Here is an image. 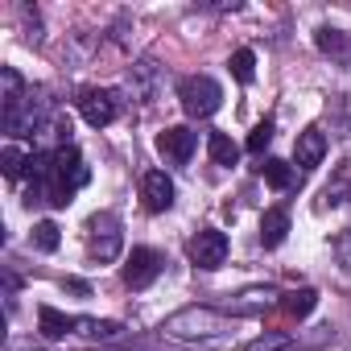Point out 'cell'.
Wrapping results in <instances>:
<instances>
[{
	"mask_svg": "<svg viewBox=\"0 0 351 351\" xmlns=\"http://www.w3.org/2000/svg\"><path fill=\"white\" fill-rule=\"evenodd\" d=\"M232 326H236V322H232L228 314L211 310V306H186V310L169 314V318L161 322V330H165L169 339H219V335H228Z\"/></svg>",
	"mask_w": 351,
	"mask_h": 351,
	"instance_id": "6da1fadb",
	"label": "cell"
},
{
	"mask_svg": "<svg viewBox=\"0 0 351 351\" xmlns=\"http://www.w3.org/2000/svg\"><path fill=\"white\" fill-rule=\"evenodd\" d=\"M178 99H182L186 116L207 120V116H215V112H219V104H223V87H219L211 75H191V79H182V83H178Z\"/></svg>",
	"mask_w": 351,
	"mask_h": 351,
	"instance_id": "7a4b0ae2",
	"label": "cell"
},
{
	"mask_svg": "<svg viewBox=\"0 0 351 351\" xmlns=\"http://www.w3.org/2000/svg\"><path fill=\"white\" fill-rule=\"evenodd\" d=\"M120 248H124V236H120V219H116L112 211L95 215V219L87 223V252H91L99 265H112V261L120 256Z\"/></svg>",
	"mask_w": 351,
	"mask_h": 351,
	"instance_id": "3957f363",
	"label": "cell"
},
{
	"mask_svg": "<svg viewBox=\"0 0 351 351\" xmlns=\"http://www.w3.org/2000/svg\"><path fill=\"white\" fill-rule=\"evenodd\" d=\"M79 112H83V120H87L91 128H108V124L120 116V95L108 91V87H87V91L79 95Z\"/></svg>",
	"mask_w": 351,
	"mask_h": 351,
	"instance_id": "277c9868",
	"label": "cell"
},
{
	"mask_svg": "<svg viewBox=\"0 0 351 351\" xmlns=\"http://www.w3.org/2000/svg\"><path fill=\"white\" fill-rule=\"evenodd\" d=\"M54 182H62V186H71V191H79V186H87V178H91V169L83 165V153L66 141V145H58L54 149V173H50Z\"/></svg>",
	"mask_w": 351,
	"mask_h": 351,
	"instance_id": "5b68a950",
	"label": "cell"
},
{
	"mask_svg": "<svg viewBox=\"0 0 351 351\" xmlns=\"http://www.w3.org/2000/svg\"><path fill=\"white\" fill-rule=\"evenodd\" d=\"M195 145H199V132L186 128V124H173V128L157 132V153H161L165 161H173V165H186L191 153H195Z\"/></svg>",
	"mask_w": 351,
	"mask_h": 351,
	"instance_id": "8992f818",
	"label": "cell"
},
{
	"mask_svg": "<svg viewBox=\"0 0 351 351\" xmlns=\"http://www.w3.org/2000/svg\"><path fill=\"white\" fill-rule=\"evenodd\" d=\"M191 261L199 269H219L228 261V236L219 228H203L195 240H191Z\"/></svg>",
	"mask_w": 351,
	"mask_h": 351,
	"instance_id": "52a82bcc",
	"label": "cell"
},
{
	"mask_svg": "<svg viewBox=\"0 0 351 351\" xmlns=\"http://www.w3.org/2000/svg\"><path fill=\"white\" fill-rule=\"evenodd\" d=\"M157 273H161V256H157L153 248H132V252H128V261H124V285H128V289L153 285Z\"/></svg>",
	"mask_w": 351,
	"mask_h": 351,
	"instance_id": "ba28073f",
	"label": "cell"
},
{
	"mask_svg": "<svg viewBox=\"0 0 351 351\" xmlns=\"http://www.w3.org/2000/svg\"><path fill=\"white\" fill-rule=\"evenodd\" d=\"M141 199H145L149 211H169L173 207V182H169L165 169H149L141 178Z\"/></svg>",
	"mask_w": 351,
	"mask_h": 351,
	"instance_id": "9c48e42d",
	"label": "cell"
},
{
	"mask_svg": "<svg viewBox=\"0 0 351 351\" xmlns=\"http://www.w3.org/2000/svg\"><path fill=\"white\" fill-rule=\"evenodd\" d=\"M322 157H326V136H322L318 128H306V132L293 141V161H298L302 169H314V165H322Z\"/></svg>",
	"mask_w": 351,
	"mask_h": 351,
	"instance_id": "30bf717a",
	"label": "cell"
},
{
	"mask_svg": "<svg viewBox=\"0 0 351 351\" xmlns=\"http://www.w3.org/2000/svg\"><path fill=\"white\" fill-rule=\"evenodd\" d=\"M285 236H289V211H285V207L265 211V219H261V244H265V248H281Z\"/></svg>",
	"mask_w": 351,
	"mask_h": 351,
	"instance_id": "8fae6325",
	"label": "cell"
},
{
	"mask_svg": "<svg viewBox=\"0 0 351 351\" xmlns=\"http://www.w3.org/2000/svg\"><path fill=\"white\" fill-rule=\"evenodd\" d=\"M38 330H42L46 339H66V335L75 330V318H66V314L54 310V306H42V310H38Z\"/></svg>",
	"mask_w": 351,
	"mask_h": 351,
	"instance_id": "7c38bea8",
	"label": "cell"
},
{
	"mask_svg": "<svg viewBox=\"0 0 351 351\" xmlns=\"http://www.w3.org/2000/svg\"><path fill=\"white\" fill-rule=\"evenodd\" d=\"M207 153H211L215 165H236L240 161V145L228 132H207Z\"/></svg>",
	"mask_w": 351,
	"mask_h": 351,
	"instance_id": "4fadbf2b",
	"label": "cell"
},
{
	"mask_svg": "<svg viewBox=\"0 0 351 351\" xmlns=\"http://www.w3.org/2000/svg\"><path fill=\"white\" fill-rule=\"evenodd\" d=\"M314 306H318V293H314L310 285H302V289H289V293L281 298V310H285L289 318H306Z\"/></svg>",
	"mask_w": 351,
	"mask_h": 351,
	"instance_id": "5bb4252c",
	"label": "cell"
},
{
	"mask_svg": "<svg viewBox=\"0 0 351 351\" xmlns=\"http://www.w3.org/2000/svg\"><path fill=\"white\" fill-rule=\"evenodd\" d=\"M261 173H265V182H269L273 191H289V186H293V169H289V161H281V157H265Z\"/></svg>",
	"mask_w": 351,
	"mask_h": 351,
	"instance_id": "9a60e30c",
	"label": "cell"
},
{
	"mask_svg": "<svg viewBox=\"0 0 351 351\" xmlns=\"http://www.w3.org/2000/svg\"><path fill=\"white\" fill-rule=\"evenodd\" d=\"M75 330L91 335V339H120L124 335V326L112 322V318H75Z\"/></svg>",
	"mask_w": 351,
	"mask_h": 351,
	"instance_id": "2e32d148",
	"label": "cell"
},
{
	"mask_svg": "<svg viewBox=\"0 0 351 351\" xmlns=\"http://www.w3.org/2000/svg\"><path fill=\"white\" fill-rule=\"evenodd\" d=\"M34 248L38 252H54L58 244H62V236H58V223H50V219H42V223H34Z\"/></svg>",
	"mask_w": 351,
	"mask_h": 351,
	"instance_id": "e0dca14e",
	"label": "cell"
},
{
	"mask_svg": "<svg viewBox=\"0 0 351 351\" xmlns=\"http://www.w3.org/2000/svg\"><path fill=\"white\" fill-rule=\"evenodd\" d=\"M232 75H236V83H252L256 79V54L252 50H236L232 54Z\"/></svg>",
	"mask_w": 351,
	"mask_h": 351,
	"instance_id": "ac0fdd59",
	"label": "cell"
},
{
	"mask_svg": "<svg viewBox=\"0 0 351 351\" xmlns=\"http://www.w3.org/2000/svg\"><path fill=\"white\" fill-rule=\"evenodd\" d=\"M25 165H29V157H25L17 145H9L5 153H0V169H5V178H21Z\"/></svg>",
	"mask_w": 351,
	"mask_h": 351,
	"instance_id": "d6986e66",
	"label": "cell"
},
{
	"mask_svg": "<svg viewBox=\"0 0 351 351\" xmlns=\"http://www.w3.org/2000/svg\"><path fill=\"white\" fill-rule=\"evenodd\" d=\"M314 42H318L322 54H343V50H347V38H343L339 29H330V25H322V29L314 34Z\"/></svg>",
	"mask_w": 351,
	"mask_h": 351,
	"instance_id": "ffe728a7",
	"label": "cell"
},
{
	"mask_svg": "<svg viewBox=\"0 0 351 351\" xmlns=\"http://www.w3.org/2000/svg\"><path fill=\"white\" fill-rule=\"evenodd\" d=\"M269 141H273V120H261V124L248 132V153H265Z\"/></svg>",
	"mask_w": 351,
	"mask_h": 351,
	"instance_id": "44dd1931",
	"label": "cell"
},
{
	"mask_svg": "<svg viewBox=\"0 0 351 351\" xmlns=\"http://www.w3.org/2000/svg\"><path fill=\"white\" fill-rule=\"evenodd\" d=\"M273 347H285V335H273V339H256L252 351H273Z\"/></svg>",
	"mask_w": 351,
	"mask_h": 351,
	"instance_id": "7402d4cb",
	"label": "cell"
},
{
	"mask_svg": "<svg viewBox=\"0 0 351 351\" xmlns=\"http://www.w3.org/2000/svg\"><path fill=\"white\" fill-rule=\"evenodd\" d=\"M66 289H75V293H83V298L91 293V285H87V281H79V277H66Z\"/></svg>",
	"mask_w": 351,
	"mask_h": 351,
	"instance_id": "603a6c76",
	"label": "cell"
}]
</instances>
